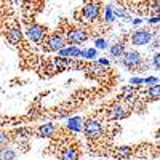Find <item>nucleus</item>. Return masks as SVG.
<instances>
[{
  "label": "nucleus",
  "mask_w": 160,
  "mask_h": 160,
  "mask_svg": "<svg viewBox=\"0 0 160 160\" xmlns=\"http://www.w3.org/2000/svg\"><path fill=\"white\" fill-rule=\"evenodd\" d=\"M99 11H101V3L90 2L82 8V18L83 21H96L99 18Z\"/></svg>",
  "instance_id": "obj_7"
},
{
  "label": "nucleus",
  "mask_w": 160,
  "mask_h": 160,
  "mask_svg": "<svg viewBox=\"0 0 160 160\" xmlns=\"http://www.w3.org/2000/svg\"><path fill=\"white\" fill-rule=\"evenodd\" d=\"M155 37V34L151 31V29H138L131 34V43L136 45V47H141V45H148L152 42V38Z\"/></svg>",
  "instance_id": "obj_2"
},
{
  "label": "nucleus",
  "mask_w": 160,
  "mask_h": 160,
  "mask_svg": "<svg viewBox=\"0 0 160 160\" xmlns=\"http://www.w3.org/2000/svg\"><path fill=\"white\" fill-rule=\"evenodd\" d=\"M141 22H142V19H141V18H135V19H131V24H133V26H139Z\"/></svg>",
  "instance_id": "obj_28"
},
{
  "label": "nucleus",
  "mask_w": 160,
  "mask_h": 160,
  "mask_svg": "<svg viewBox=\"0 0 160 160\" xmlns=\"http://www.w3.org/2000/svg\"><path fill=\"white\" fill-rule=\"evenodd\" d=\"M133 154H135V151H133L131 146H123V148L115 149L114 157H115V158H128V157H131Z\"/></svg>",
  "instance_id": "obj_14"
},
{
  "label": "nucleus",
  "mask_w": 160,
  "mask_h": 160,
  "mask_svg": "<svg viewBox=\"0 0 160 160\" xmlns=\"http://www.w3.org/2000/svg\"><path fill=\"white\" fill-rule=\"evenodd\" d=\"M55 131H56V125H53V123H45V125H40V127H38L37 135H38L40 138H51Z\"/></svg>",
  "instance_id": "obj_10"
},
{
  "label": "nucleus",
  "mask_w": 160,
  "mask_h": 160,
  "mask_svg": "<svg viewBox=\"0 0 160 160\" xmlns=\"http://www.w3.org/2000/svg\"><path fill=\"white\" fill-rule=\"evenodd\" d=\"M59 58H80V53H82V50H80L78 47H74V45H69V47H64L61 48L59 51Z\"/></svg>",
  "instance_id": "obj_9"
},
{
  "label": "nucleus",
  "mask_w": 160,
  "mask_h": 160,
  "mask_svg": "<svg viewBox=\"0 0 160 160\" xmlns=\"http://www.w3.org/2000/svg\"><path fill=\"white\" fill-rule=\"evenodd\" d=\"M158 21H160V19H158V16H154V18H149V19H148V22H149V24H152V26H157V24H158Z\"/></svg>",
  "instance_id": "obj_27"
},
{
  "label": "nucleus",
  "mask_w": 160,
  "mask_h": 160,
  "mask_svg": "<svg viewBox=\"0 0 160 160\" xmlns=\"http://www.w3.org/2000/svg\"><path fill=\"white\" fill-rule=\"evenodd\" d=\"M158 61H160V58H158V51L154 55V58H152V66H154V69H158Z\"/></svg>",
  "instance_id": "obj_26"
},
{
  "label": "nucleus",
  "mask_w": 160,
  "mask_h": 160,
  "mask_svg": "<svg viewBox=\"0 0 160 160\" xmlns=\"http://www.w3.org/2000/svg\"><path fill=\"white\" fill-rule=\"evenodd\" d=\"M96 64H98V66H101V68H106V66H109L111 62H109V59H108V58H99V59L96 61Z\"/></svg>",
  "instance_id": "obj_25"
},
{
  "label": "nucleus",
  "mask_w": 160,
  "mask_h": 160,
  "mask_svg": "<svg viewBox=\"0 0 160 160\" xmlns=\"http://www.w3.org/2000/svg\"><path fill=\"white\" fill-rule=\"evenodd\" d=\"M125 43L123 42H117V43H114L111 48H109V53L114 56V58H122L123 55H125Z\"/></svg>",
  "instance_id": "obj_13"
},
{
  "label": "nucleus",
  "mask_w": 160,
  "mask_h": 160,
  "mask_svg": "<svg viewBox=\"0 0 160 160\" xmlns=\"http://www.w3.org/2000/svg\"><path fill=\"white\" fill-rule=\"evenodd\" d=\"M144 83H146V85H158V77H155V75L146 77V78H144Z\"/></svg>",
  "instance_id": "obj_22"
},
{
  "label": "nucleus",
  "mask_w": 160,
  "mask_h": 160,
  "mask_svg": "<svg viewBox=\"0 0 160 160\" xmlns=\"http://www.w3.org/2000/svg\"><path fill=\"white\" fill-rule=\"evenodd\" d=\"M130 83L131 85H142L144 83V78H141V77H131Z\"/></svg>",
  "instance_id": "obj_24"
},
{
  "label": "nucleus",
  "mask_w": 160,
  "mask_h": 160,
  "mask_svg": "<svg viewBox=\"0 0 160 160\" xmlns=\"http://www.w3.org/2000/svg\"><path fill=\"white\" fill-rule=\"evenodd\" d=\"M128 115H130V108L127 104H122V102L114 104L112 108L109 109V112H108V118L109 120H122V118H125Z\"/></svg>",
  "instance_id": "obj_8"
},
{
  "label": "nucleus",
  "mask_w": 160,
  "mask_h": 160,
  "mask_svg": "<svg viewBox=\"0 0 160 160\" xmlns=\"http://www.w3.org/2000/svg\"><path fill=\"white\" fill-rule=\"evenodd\" d=\"M8 139H10V135H8V133H5V131L0 130V148H2V146H5V144L8 142Z\"/></svg>",
  "instance_id": "obj_23"
},
{
  "label": "nucleus",
  "mask_w": 160,
  "mask_h": 160,
  "mask_svg": "<svg viewBox=\"0 0 160 160\" xmlns=\"http://www.w3.org/2000/svg\"><path fill=\"white\" fill-rule=\"evenodd\" d=\"M83 127V122H82V117H71L68 120V128L72 130V131H80Z\"/></svg>",
  "instance_id": "obj_15"
},
{
  "label": "nucleus",
  "mask_w": 160,
  "mask_h": 160,
  "mask_svg": "<svg viewBox=\"0 0 160 160\" xmlns=\"http://www.w3.org/2000/svg\"><path fill=\"white\" fill-rule=\"evenodd\" d=\"M112 10H114V15H115V18L118 16V18H122V19H130V16H128V13L123 10V8H120V7H112Z\"/></svg>",
  "instance_id": "obj_20"
},
{
  "label": "nucleus",
  "mask_w": 160,
  "mask_h": 160,
  "mask_svg": "<svg viewBox=\"0 0 160 160\" xmlns=\"http://www.w3.org/2000/svg\"><path fill=\"white\" fill-rule=\"evenodd\" d=\"M59 160H78V151L71 146V148H66L59 157Z\"/></svg>",
  "instance_id": "obj_12"
},
{
  "label": "nucleus",
  "mask_w": 160,
  "mask_h": 160,
  "mask_svg": "<svg viewBox=\"0 0 160 160\" xmlns=\"http://www.w3.org/2000/svg\"><path fill=\"white\" fill-rule=\"evenodd\" d=\"M82 130L85 133V136L90 138V139H98V138L102 136V125L98 120H93V118L87 120L82 127Z\"/></svg>",
  "instance_id": "obj_3"
},
{
  "label": "nucleus",
  "mask_w": 160,
  "mask_h": 160,
  "mask_svg": "<svg viewBox=\"0 0 160 160\" xmlns=\"http://www.w3.org/2000/svg\"><path fill=\"white\" fill-rule=\"evenodd\" d=\"M95 47H96V50L99 48V50H106L109 45H108V42H106L104 38H96L95 40Z\"/></svg>",
  "instance_id": "obj_21"
},
{
  "label": "nucleus",
  "mask_w": 160,
  "mask_h": 160,
  "mask_svg": "<svg viewBox=\"0 0 160 160\" xmlns=\"http://www.w3.org/2000/svg\"><path fill=\"white\" fill-rule=\"evenodd\" d=\"M16 158V152L15 149H0V160H15Z\"/></svg>",
  "instance_id": "obj_16"
},
{
  "label": "nucleus",
  "mask_w": 160,
  "mask_h": 160,
  "mask_svg": "<svg viewBox=\"0 0 160 160\" xmlns=\"http://www.w3.org/2000/svg\"><path fill=\"white\" fill-rule=\"evenodd\" d=\"M7 38H8V42H10V43L18 45V43L21 42V38H22V32H21V29H19V28H13V29H10L8 34H7Z\"/></svg>",
  "instance_id": "obj_11"
},
{
  "label": "nucleus",
  "mask_w": 160,
  "mask_h": 160,
  "mask_svg": "<svg viewBox=\"0 0 160 160\" xmlns=\"http://www.w3.org/2000/svg\"><path fill=\"white\" fill-rule=\"evenodd\" d=\"M88 38V31L82 29V28H75L72 31L68 32V37H66V42H69L71 45L77 47L80 43H83L85 40Z\"/></svg>",
  "instance_id": "obj_6"
},
{
  "label": "nucleus",
  "mask_w": 160,
  "mask_h": 160,
  "mask_svg": "<svg viewBox=\"0 0 160 160\" xmlns=\"http://www.w3.org/2000/svg\"><path fill=\"white\" fill-rule=\"evenodd\" d=\"M148 95H149V98L152 101H157L158 96H160V85H152L149 88V91H148Z\"/></svg>",
  "instance_id": "obj_18"
},
{
  "label": "nucleus",
  "mask_w": 160,
  "mask_h": 160,
  "mask_svg": "<svg viewBox=\"0 0 160 160\" xmlns=\"http://www.w3.org/2000/svg\"><path fill=\"white\" fill-rule=\"evenodd\" d=\"M66 45V37H62V34L59 32H55L48 35V38L45 40L43 43V50L45 51H59L61 48H64Z\"/></svg>",
  "instance_id": "obj_4"
},
{
  "label": "nucleus",
  "mask_w": 160,
  "mask_h": 160,
  "mask_svg": "<svg viewBox=\"0 0 160 160\" xmlns=\"http://www.w3.org/2000/svg\"><path fill=\"white\" fill-rule=\"evenodd\" d=\"M122 62H123L125 68L133 71V69H138L141 66L142 56H141V53L136 51V50H128V51H125V55L122 56Z\"/></svg>",
  "instance_id": "obj_5"
},
{
  "label": "nucleus",
  "mask_w": 160,
  "mask_h": 160,
  "mask_svg": "<svg viewBox=\"0 0 160 160\" xmlns=\"http://www.w3.org/2000/svg\"><path fill=\"white\" fill-rule=\"evenodd\" d=\"M104 13H106V22H114L115 21V15H114V10H112V5H108L106 7V10H104Z\"/></svg>",
  "instance_id": "obj_19"
},
{
  "label": "nucleus",
  "mask_w": 160,
  "mask_h": 160,
  "mask_svg": "<svg viewBox=\"0 0 160 160\" xmlns=\"http://www.w3.org/2000/svg\"><path fill=\"white\" fill-rule=\"evenodd\" d=\"M98 55V50L96 48H88V50H82L80 53V58H85V59H95Z\"/></svg>",
  "instance_id": "obj_17"
},
{
  "label": "nucleus",
  "mask_w": 160,
  "mask_h": 160,
  "mask_svg": "<svg viewBox=\"0 0 160 160\" xmlns=\"http://www.w3.org/2000/svg\"><path fill=\"white\" fill-rule=\"evenodd\" d=\"M47 28H43V26H40L37 22L34 24H29L28 29H26V35H28V38L31 40V42L34 43H40L43 42V40L47 38Z\"/></svg>",
  "instance_id": "obj_1"
}]
</instances>
